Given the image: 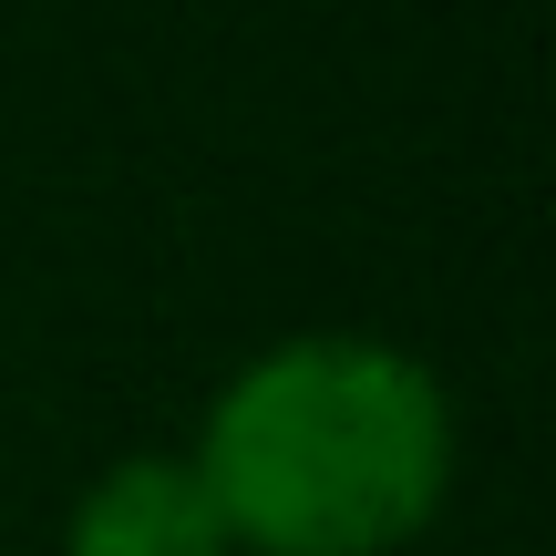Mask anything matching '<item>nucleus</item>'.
<instances>
[{
    "instance_id": "2",
    "label": "nucleus",
    "mask_w": 556,
    "mask_h": 556,
    "mask_svg": "<svg viewBox=\"0 0 556 556\" xmlns=\"http://www.w3.org/2000/svg\"><path fill=\"white\" fill-rule=\"evenodd\" d=\"M62 556H238L186 454H114L62 505Z\"/></svg>"
},
{
    "instance_id": "1",
    "label": "nucleus",
    "mask_w": 556,
    "mask_h": 556,
    "mask_svg": "<svg viewBox=\"0 0 556 556\" xmlns=\"http://www.w3.org/2000/svg\"><path fill=\"white\" fill-rule=\"evenodd\" d=\"M186 464L227 546L392 556L454 495V392L392 330H278L206 392Z\"/></svg>"
}]
</instances>
